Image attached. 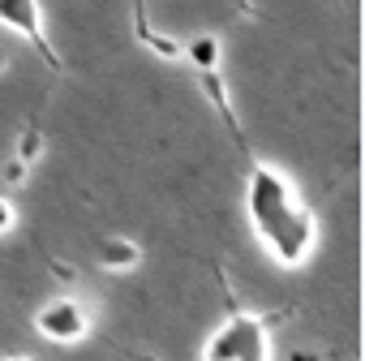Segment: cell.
I'll return each instance as SVG.
<instances>
[{"mask_svg": "<svg viewBox=\"0 0 365 361\" xmlns=\"http://www.w3.org/2000/svg\"><path fill=\"white\" fill-rule=\"evenodd\" d=\"M245 215L250 228L258 233V241L271 250V258L279 267H301L309 263L314 245H318V220L314 211L297 198L292 180L271 168L250 159V180H245Z\"/></svg>", "mask_w": 365, "mask_h": 361, "instance_id": "1", "label": "cell"}, {"mask_svg": "<svg viewBox=\"0 0 365 361\" xmlns=\"http://www.w3.org/2000/svg\"><path fill=\"white\" fill-rule=\"evenodd\" d=\"M35 331H39L43 340H52V344H78V340H86V331H91V314H86L82 301L56 297V301H48V305L35 310Z\"/></svg>", "mask_w": 365, "mask_h": 361, "instance_id": "4", "label": "cell"}, {"mask_svg": "<svg viewBox=\"0 0 365 361\" xmlns=\"http://www.w3.org/2000/svg\"><path fill=\"white\" fill-rule=\"evenodd\" d=\"M14 224H18V211H14V203H9V198H0V237H5Z\"/></svg>", "mask_w": 365, "mask_h": 361, "instance_id": "11", "label": "cell"}, {"mask_svg": "<svg viewBox=\"0 0 365 361\" xmlns=\"http://www.w3.org/2000/svg\"><path fill=\"white\" fill-rule=\"evenodd\" d=\"M39 151H43V133H39V125H35V121H31V125H26V129H22V138H18V151H14V159H22V163H26V168H31V163H35V155H39Z\"/></svg>", "mask_w": 365, "mask_h": 361, "instance_id": "9", "label": "cell"}, {"mask_svg": "<svg viewBox=\"0 0 365 361\" xmlns=\"http://www.w3.org/2000/svg\"><path fill=\"white\" fill-rule=\"evenodd\" d=\"M0 180H5V185H22V180H26V163L22 159H9L5 172H0Z\"/></svg>", "mask_w": 365, "mask_h": 361, "instance_id": "10", "label": "cell"}, {"mask_svg": "<svg viewBox=\"0 0 365 361\" xmlns=\"http://www.w3.org/2000/svg\"><path fill=\"white\" fill-rule=\"evenodd\" d=\"M5 361H31V357H5Z\"/></svg>", "mask_w": 365, "mask_h": 361, "instance_id": "12", "label": "cell"}, {"mask_svg": "<svg viewBox=\"0 0 365 361\" xmlns=\"http://www.w3.org/2000/svg\"><path fill=\"white\" fill-rule=\"evenodd\" d=\"M95 263H99L103 271H133V267L142 263V250H138L129 237H103V241L95 245Z\"/></svg>", "mask_w": 365, "mask_h": 361, "instance_id": "6", "label": "cell"}, {"mask_svg": "<svg viewBox=\"0 0 365 361\" xmlns=\"http://www.w3.org/2000/svg\"><path fill=\"white\" fill-rule=\"evenodd\" d=\"M0 69H5V52H0Z\"/></svg>", "mask_w": 365, "mask_h": 361, "instance_id": "13", "label": "cell"}, {"mask_svg": "<svg viewBox=\"0 0 365 361\" xmlns=\"http://www.w3.org/2000/svg\"><path fill=\"white\" fill-rule=\"evenodd\" d=\"M202 361H271V318L232 310L202 344Z\"/></svg>", "mask_w": 365, "mask_h": 361, "instance_id": "2", "label": "cell"}, {"mask_svg": "<svg viewBox=\"0 0 365 361\" xmlns=\"http://www.w3.org/2000/svg\"><path fill=\"white\" fill-rule=\"evenodd\" d=\"M0 26L5 31H14V35H22L43 61H48V69H56V73H65V61H61V52L52 48V39L43 35V14H39V0H0Z\"/></svg>", "mask_w": 365, "mask_h": 361, "instance_id": "3", "label": "cell"}, {"mask_svg": "<svg viewBox=\"0 0 365 361\" xmlns=\"http://www.w3.org/2000/svg\"><path fill=\"white\" fill-rule=\"evenodd\" d=\"M133 35H138V44H142L146 52H155L159 61H180V44L168 39V35H159V31H150V22H146V5H142V0H133Z\"/></svg>", "mask_w": 365, "mask_h": 361, "instance_id": "7", "label": "cell"}, {"mask_svg": "<svg viewBox=\"0 0 365 361\" xmlns=\"http://www.w3.org/2000/svg\"><path fill=\"white\" fill-rule=\"evenodd\" d=\"M180 61H190L198 73H202V69H220V61H224L220 35H194L190 44H180Z\"/></svg>", "mask_w": 365, "mask_h": 361, "instance_id": "8", "label": "cell"}, {"mask_svg": "<svg viewBox=\"0 0 365 361\" xmlns=\"http://www.w3.org/2000/svg\"><path fill=\"white\" fill-rule=\"evenodd\" d=\"M198 86H202V95L215 103V112H220V121L228 125V133L237 138V146H245V138H241V121H237V112H232V99H228V86H224L220 69H202V73H198Z\"/></svg>", "mask_w": 365, "mask_h": 361, "instance_id": "5", "label": "cell"}]
</instances>
